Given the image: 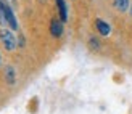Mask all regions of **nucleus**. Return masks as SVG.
I'll list each match as a JSON object with an SVG mask.
<instances>
[{"mask_svg":"<svg viewBox=\"0 0 132 114\" xmlns=\"http://www.w3.org/2000/svg\"><path fill=\"white\" fill-rule=\"evenodd\" d=\"M0 42H2L3 48H5V50H8V51L15 50V48H16V45H18L15 36H13V32H11L8 28L0 29Z\"/></svg>","mask_w":132,"mask_h":114,"instance_id":"f257e3e1","label":"nucleus"},{"mask_svg":"<svg viewBox=\"0 0 132 114\" xmlns=\"http://www.w3.org/2000/svg\"><path fill=\"white\" fill-rule=\"evenodd\" d=\"M5 18H6V28L10 31H18V21H16V16H15V11H13L11 5L6 2L5 5Z\"/></svg>","mask_w":132,"mask_h":114,"instance_id":"f03ea898","label":"nucleus"},{"mask_svg":"<svg viewBox=\"0 0 132 114\" xmlns=\"http://www.w3.org/2000/svg\"><path fill=\"white\" fill-rule=\"evenodd\" d=\"M50 32H52L53 37H61L63 36V21H61V19H52Z\"/></svg>","mask_w":132,"mask_h":114,"instance_id":"7ed1b4c3","label":"nucleus"},{"mask_svg":"<svg viewBox=\"0 0 132 114\" xmlns=\"http://www.w3.org/2000/svg\"><path fill=\"white\" fill-rule=\"evenodd\" d=\"M55 2H56V8H58L60 19L63 23L68 21V5H66V0H55Z\"/></svg>","mask_w":132,"mask_h":114,"instance_id":"20e7f679","label":"nucleus"},{"mask_svg":"<svg viewBox=\"0 0 132 114\" xmlns=\"http://www.w3.org/2000/svg\"><path fill=\"white\" fill-rule=\"evenodd\" d=\"M5 80L8 85H15L16 84V71L13 66H6L5 68Z\"/></svg>","mask_w":132,"mask_h":114,"instance_id":"39448f33","label":"nucleus"},{"mask_svg":"<svg viewBox=\"0 0 132 114\" xmlns=\"http://www.w3.org/2000/svg\"><path fill=\"white\" fill-rule=\"evenodd\" d=\"M95 26H97V29H98V32H100L102 36H110L111 28H110L108 23L103 21V19H97V21H95Z\"/></svg>","mask_w":132,"mask_h":114,"instance_id":"423d86ee","label":"nucleus"},{"mask_svg":"<svg viewBox=\"0 0 132 114\" xmlns=\"http://www.w3.org/2000/svg\"><path fill=\"white\" fill-rule=\"evenodd\" d=\"M113 5H114V8L118 11H121V13H126L130 8V2H129V0H113Z\"/></svg>","mask_w":132,"mask_h":114,"instance_id":"0eeeda50","label":"nucleus"},{"mask_svg":"<svg viewBox=\"0 0 132 114\" xmlns=\"http://www.w3.org/2000/svg\"><path fill=\"white\" fill-rule=\"evenodd\" d=\"M5 5L6 0H0V26L6 28V18H5Z\"/></svg>","mask_w":132,"mask_h":114,"instance_id":"6e6552de","label":"nucleus"},{"mask_svg":"<svg viewBox=\"0 0 132 114\" xmlns=\"http://www.w3.org/2000/svg\"><path fill=\"white\" fill-rule=\"evenodd\" d=\"M90 48L92 50H98V48H100V42H98V39L90 37Z\"/></svg>","mask_w":132,"mask_h":114,"instance_id":"1a4fd4ad","label":"nucleus"},{"mask_svg":"<svg viewBox=\"0 0 132 114\" xmlns=\"http://www.w3.org/2000/svg\"><path fill=\"white\" fill-rule=\"evenodd\" d=\"M8 3H15V0H8Z\"/></svg>","mask_w":132,"mask_h":114,"instance_id":"9d476101","label":"nucleus"},{"mask_svg":"<svg viewBox=\"0 0 132 114\" xmlns=\"http://www.w3.org/2000/svg\"><path fill=\"white\" fill-rule=\"evenodd\" d=\"M129 10H130V16H132V5H130V8H129Z\"/></svg>","mask_w":132,"mask_h":114,"instance_id":"9b49d317","label":"nucleus"},{"mask_svg":"<svg viewBox=\"0 0 132 114\" xmlns=\"http://www.w3.org/2000/svg\"><path fill=\"white\" fill-rule=\"evenodd\" d=\"M0 64H2V55H0Z\"/></svg>","mask_w":132,"mask_h":114,"instance_id":"f8f14e48","label":"nucleus"}]
</instances>
